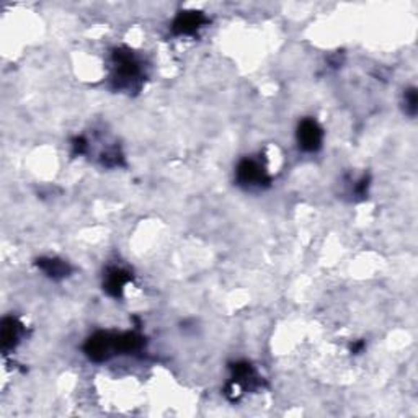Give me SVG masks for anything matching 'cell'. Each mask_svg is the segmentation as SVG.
Instances as JSON below:
<instances>
[{
	"mask_svg": "<svg viewBox=\"0 0 418 418\" xmlns=\"http://www.w3.org/2000/svg\"><path fill=\"white\" fill-rule=\"evenodd\" d=\"M21 334H23V325L13 317H7L2 321V334H0V339H2V350L3 352H8V350L15 348L18 345V341L21 339Z\"/></svg>",
	"mask_w": 418,
	"mask_h": 418,
	"instance_id": "cell-7",
	"label": "cell"
},
{
	"mask_svg": "<svg viewBox=\"0 0 418 418\" xmlns=\"http://www.w3.org/2000/svg\"><path fill=\"white\" fill-rule=\"evenodd\" d=\"M133 280L131 273H128L123 268H110L106 272L105 276V283H103V287L110 296L113 298H121L123 296V289L124 286L128 285L129 281Z\"/></svg>",
	"mask_w": 418,
	"mask_h": 418,
	"instance_id": "cell-6",
	"label": "cell"
},
{
	"mask_svg": "<svg viewBox=\"0 0 418 418\" xmlns=\"http://www.w3.org/2000/svg\"><path fill=\"white\" fill-rule=\"evenodd\" d=\"M85 353L93 361H105L118 353V335L108 334V332H98L90 336L85 343Z\"/></svg>",
	"mask_w": 418,
	"mask_h": 418,
	"instance_id": "cell-2",
	"label": "cell"
},
{
	"mask_svg": "<svg viewBox=\"0 0 418 418\" xmlns=\"http://www.w3.org/2000/svg\"><path fill=\"white\" fill-rule=\"evenodd\" d=\"M205 23H208V18L203 12L187 10L180 12L177 18L173 20L172 31L175 35H193L201 28Z\"/></svg>",
	"mask_w": 418,
	"mask_h": 418,
	"instance_id": "cell-5",
	"label": "cell"
},
{
	"mask_svg": "<svg viewBox=\"0 0 418 418\" xmlns=\"http://www.w3.org/2000/svg\"><path fill=\"white\" fill-rule=\"evenodd\" d=\"M72 146H74L75 154H84V152L87 151V141H85L84 137L74 139V144H72Z\"/></svg>",
	"mask_w": 418,
	"mask_h": 418,
	"instance_id": "cell-11",
	"label": "cell"
},
{
	"mask_svg": "<svg viewBox=\"0 0 418 418\" xmlns=\"http://www.w3.org/2000/svg\"><path fill=\"white\" fill-rule=\"evenodd\" d=\"M113 87L116 90H126V92H133V90L141 88L144 80V72L141 61L134 56L133 51L126 48H118L113 53Z\"/></svg>",
	"mask_w": 418,
	"mask_h": 418,
	"instance_id": "cell-1",
	"label": "cell"
},
{
	"mask_svg": "<svg viewBox=\"0 0 418 418\" xmlns=\"http://www.w3.org/2000/svg\"><path fill=\"white\" fill-rule=\"evenodd\" d=\"M237 182L247 188H262L269 183L267 170L260 162L254 159H244L237 165Z\"/></svg>",
	"mask_w": 418,
	"mask_h": 418,
	"instance_id": "cell-3",
	"label": "cell"
},
{
	"mask_svg": "<svg viewBox=\"0 0 418 418\" xmlns=\"http://www.w3.org/2000/svg\"><path fill=\"white\" fill-rule=\"evenodd\" d=\"M36 265L53 280H61V278H66L70 273L69 265L59 258H39Z\"/></svg>",
	"mask_w": 418,
	"mask_h": 418,
	"instance_id": "cell-9",
	"label": "cell"
},
{
	"mask_svg": "<svg viewBox=\"0 0 418 418\" xmlns=\"http://www.w3.org/2000/svg\"><path fill=\"white\" fill-rule=\"evenodd\" d=\"M323 139V131L316 120L305 118L299 123L298 141L301 149L305 152H316L321 149Z\"/></svg>",
	"mask_w": 418,
	"mask_h": 418,
	"instance_id": "cell-4",
	"label": "cell"
},
{
	"mask_svg": "<svg viewBox=\"0 0 418 418\" xmlns=\"http://www.w3.org/2000/svg\"><path fill=\"white\" fill-rule=\"evenodd\" d=\"M232 386H239L242 389L255 388L260 383L257 372L249 363H236L232 366Z\"/></svg>",
	"mask_w": 418,
	"mask_h": 418,
	"instance_id": "cell-8",
	"label": "cell"
},
{
	"mask_svg": "<svg viewBox=\"0 0 418 418\" xmlns=\"http://www.w3.org/2000/svg\"><path fill=\"white\" fill-rule=\"evenodd\" d=\"M406 111L410 116L417 113V92L415 88H410L406 92Z\"/></svg>",
	"mask_w": 418,
	"mask_h": 418,
	"instance_id": "cell-10",
	"label": "cell"
}]
</instances>
